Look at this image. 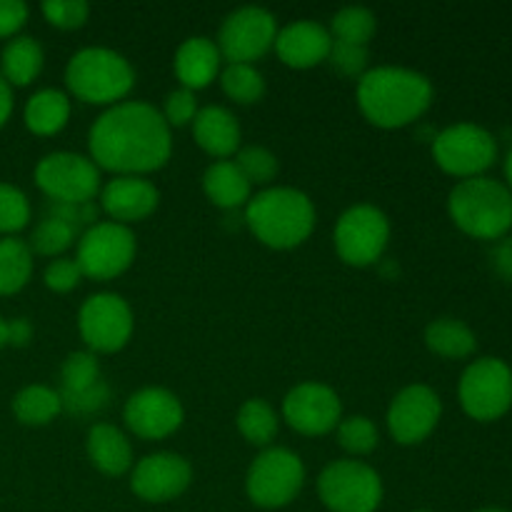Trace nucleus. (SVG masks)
<instances>
[{
    "label": "nucleus",
    "instance_id": "obj_1",
    "mask_svg": "<svg viewBox=\"0 0 512 512\" xmlns=\"http://www.w3.org/2000/svg\"><path fill=\"white\" fill-rule=\"evenodd\" d=\"M88 150V158L100 170L143 178L168 165L173 135L155 105L123 100L90 125Z\"/></svg>",
    "mask_w": 512,
    "mask_h": 512
},
{
    "label": "nucleus",
    "instance_id": "obj_2",
    "mask_svg": "<svg viewBox=\"0 0 512 512\" xmlns=\"http://www.w3.org/2000/svg\"><path fill=\"white\" fill-rule=\"evenodd\" d=\"M430 103L433 85L418 70L383 65L365 70L358 80V108L375 128H405L423 118Z\"/></svg>",
    "mask_w": 512,
    "mask_h": 512
},
{
    "label": "nucleus",
    "instance_id": "obj_3",
    "mask_svg": "<svg viewBox=\"0 0 512 512\" xmlns=\"http://www.w3.org/2000/svg\"><path fill=\"white\" fill-rule=\"evenodd\" d=\"M245 225L268 248H298L315 230V205L303 190L268 188L248 200Z\"/></svg>",
    "mask_w": 512,
    "mask_h": 512
},
{
    "label": "nucleus",
    "instance_id": "obj_4",
    "mask_svg": "<svg viewBox=\"0 0 512 512\" xmlns=\"http://www.w3.org/2000/svg\"><path fill=\"white\" fill-rule=\"evenodd\" d=\"M448 213L465 235L478 240H500L512 228V193L500 180H460L448 198Z\"/></svg>",
    "mask_w": 512,
    "mask_h": 512
},
{
    "label": "nucleus",
    "instance_id": "obj_5",
    "mask_svg": "<svg viewBox=\"0 0 512 512\" xmlns=\"http://www.w3.org/2000/svg\"><path fill=\"white\" fill-rule=\"evenodd\" d=\"M65 85L70 95L88 105L123 103L135 85V70L120 53L110 48H83L68 60Z\"/></svg>",
    "mask_w": 512,
    "mask_h": 512
},
{
    "label": "nucleus",
    "instance_id": "obj_6",
    "mask_svg": "<svg viewBox=\"0 0 512 512\" xmlns=\"http://www.w3.org/2000/svg\"><path fill=\"white\" fill-rule=\"evenodd\" d=\"M305 485V465L288 448H265L253 460L245 478L248 498L263 510H278L293 503Z\"/></svg>",
    "mask_w": 512,
    "mask_h": 512
},
{
    "label": "nucleus",
    "instance_id": "obj_7",
    "mask_svg": "<svg viewBox=\"0 0 512 512\" xmlns=\"http://www.w3.org/2000/svg\"><path fill=\"white\" fill-rule=\"evenodd\" d=\"M318 495L330 512H375L383 503V480L363 460H335L320 473Z\"/></svg>",
    "mask_w": 512,
    "mask_h": 512
},
{
    "label": "nucleus",
    "instance_id": "obj_8",
    "mask_svg": "<svg viewBox=\"0 0 512 512\" xmlns=\"http://www.w3.org/2000/svg\"><path fill=\"white\" fill-rule=\"evenodd\" d=\"M458 398L478 423L500 420L512 408V370L500 358H480L460 375Z\"/></svg>",
    "mask_w": 512,
    "mask_h": 512
},
{
    "label": "nucleus",
    "instance_id": "obj_9",
    "mask_svg": "<svg viewBox=\"0 0 512 512\" xmlns=\"http://www.w3.org/2000/svg\"><path fill=\"white\" fill-rule=\"evenodd\" d=\"M433 158L455 178H480L498 160V143L483 125L455 123L433 138Z\"/></svg>",
    "mask_w": 512,
    "mask_h": 512
},
{
    "label": "nucleus",
    "instance_id": "obj_10",
    "mask_svg": "<svg viewBox=\"0 0 512 512\" xmlns=\"http://www.w3.org/2000/svg\"><path fill=\"white\" fill-rule=\"evenodd\" d=\"M35 185L50 203H93L100 195V168L88 155L58 150L35 165Z\"/></svg>",
    "mask_w": 512,
    "mask_h": 512
},
{
    "label": "nucleus",
    "instance_id": "obj_11",
    "mask_svg": "<svg viewBox=\"0 0 512 512\" xmlns=\"http://www.w3.org/2000/svg\"><path fill=\"white\" fill-rule=\"evenodd\" d=\"M138 245L128 225L103 220L93 228L83 230L78 240L75 263L83 270V278L113 280L133 265Z\"/></svg>",
    "mask_w": 512,
    "mask_h": 512
},
{
    "label": "nucleus",
    "instance_id": "obj_12",
    "mask_svg": "<svg viewBox=\"0 0 512 512\" xmlns=\"http://www.w3.org/2000/svg\"><path fill=\"white\" fill-rule=\"evenodd\" d=\"M335 253L353 268H368L383 258L390 240V223L380 208L370 203L353 205L335 223Z\"/></svg>",
    "mask_w": 512,
    "mask_h": 512
},
{
    "label": "nucleus",
    "instance_id": "obj_13",
    "mask_svg": "<svg viewBox=\"0 0 512 512\" xmlns=\"http://www.w3.org/2000/svg\"><path fill=\"white\" fill-rule=\"evenodd\" d=\"M133 310L120 295L95 293L78 313V330L90 353H118L133 335Z\"/></svg>",
    "mask_w": 512,
    "mask_h": 512
},
{
    "label": "nucleus",
    "instance_id": "obj_14",
    "mask_svg": "<svg viewBox=\"0 0 512 512\" xmlns=\"http://www.w3.org/2000/svg\"><path fill=\"white\" fill-rule=\"evenodd\" d=\"M275 38H278L275 15L258 5H245L223 20L215 45L228 63L253 65L273 48Z\"/></svg>",
    "mask_w": 512,
    "mask_h": 512
},
{
    "label": "nucleus",
    "instance_id": "obj_15",
    "mask_svg": "<svg viewBox=\"0 0 512 512\" xmlns=\"http://www.w3.org/2000/svg\"><path fill=\"white\" fill-rule=\"evenodd\" d=\"M283 418L295 433L320 438L333 433L343 420V403L338 393L323 383H300L285 395Z\"/></svg>",
    "mask_w": 512,
    "mask_h": 512
},
{
    "label": "nucleus",
    "instance_id": "obj_16",
    "mask_svg": "<svg viewBox=\"0 0 512 512\" xmlns=\"http://www.w3.org/2000/svg\"><path fill=\"white\" fill-rule=\"evenodd\" d=\"M443 415L440 395L428 385H408L388 408V430L400 445H418L430 438Z\"/></svg>",
    "mask_w": 512,
    "mask_h": 512
},
{
    "label": "nucleus",
    "instance_id": "obj_17",
    "mask_svg": "<svg viewBox=\"0 0 512 512\" xmlns=\"http://www.w3.org/2000/svg\"><path fill=\"white\" fill-rule=\"evenodd\" d=\"M123 420L140 440H163L183 425L185 410L178 395L165 388H143L125 403Z\"/></svg>",
    "mask_w": 512,
    "mask_h": 512
},
{
    "label": "nucleus",
    "instance_id": "obj_18",
    "mask_svg": "<svg viewBox=\"0 0 512 512\" xmlns=\"http://www.w3.org/2000/svg\"><path fill=\"white\" fill-rule=\"evenodd\" d=\"M193 468L183 455L153 453L130 470V490L145 503H170L190 488Z\"/></svg>",
    "mask_w": 512,
    "mask_h": 512
},
{
    "label": "nucleus",
    "instance_id": "obj_19",
    "mask_svg": "<svg viewBox=\"0 0 512 512\" xmlns=\"http://www.w3.org/2000/svg\"><path fill=\"white\" fill-rule=\"evenodd\" d=\"M160 193L150 180L138 175H115L100 188V208L113 223H140L155 213Z\"/></svg>",
    "mask_w": 512,
    "mask_h": 512
},
{
    "label": "nucleus",
    "instance_id": "obj_20",
    "mask_svg": "<svg viewBox=\"0 0 512 512\" xmlns=\"http://www.w3.org/2000/svg\"><path fill=\"white\" fill-rule=\"evenodd\" d=\"M273 48L288 68L308 70L328 60L330 48H333V35L315 20H295V23L278 30Z\"/></svg>",
    "mask_w": 512,
    "mask_h": 512
},
{
    "label": "nucleus",
    "instance_id": "obj_21",
    "mask_svg": "<svg viewBox=\"0 0 512 512\" xmlns=\"http://www.w3.org/2000/svg\"><path fill=\"white\" fill-rule=\"evenodd\" d=\"M220 65H223V55H220L215 40L205 38V35H193L175 50V75H178L180 85L193 93L208 88L218 78Z\"/></svg>",
    "mask_w": 512,
    "mask_h": 512
},
{
    "label": "nucleus",
    "instance_id": "obj_22",
    "mask_svg": "<svg viewBox=\"0 0 512 512\" xmlns=\"http://www.w3.org/2000/svg\"><path fill=\"white\" fill-rule=\"evenodd\" d=\"M193 138L213 158L225 160L240 150V123L223 105H205L193 120Z\"/></svg>",
    "mask_w": 512,
    "mask_h": 512
},
{
    "label": "nucleus",
    "instance_id": "obj_23",
    "mask_svg": "<svg viewBox=\"0 0 512 512\" xmlns=\"http://www.w3.org/2000/svg\"><path fill=\"white\" fill-rule=\"evenodd\" d=\"M88 458L95 470L108 478H120L133 470V445L115 425L95 423L88 430Z\"/></svg>",
    "mask_w": 512,
    "mask_h": 512
},
{
    "label": "nucleus",
    "instance_id": "obj_24",
    "mask_svg": "<svg viewBox=\"0 0 512 512\" xmlns=\"http://www.w3.org/2000/svg\"><path fill=\"white\" fill-rule=\"evenodd\" d=\"M203 190L213 205L223 210H238L253 198V185L245 180L235 160H215L203 175Z\"/></svg>",
    "mask_w": 512,
    "mask_h": 512
},
{
    "label": "nucleus",
    "instance_id": "obj_25",
    "mask_svg": "<svg viewBox=\"0 0 512 512\" xmlns=\"http://www.w3.org/2000/svg\"><path fill=\"white\" fill-rule=\"evenodd\" d=\"M25 125L35 135H58L70 120V95L63 90L43 88L25 103Z\"/></svg>",
    "mask_w": 512,
    "mask_h": 512
},
{
    "label": "nucleus",
    "instance_id": "obj_26",
    "mask_svg": "<svg viewBox=\"0 0 512 512\" xmlns=\"http://www.w3.org/2000/svg\"><path fill=\"white\" fill-rule=\"evenodd\" d=\"M43 63L45 55L38 40L28 35H15L0 55V78L8 85L23 88L43 73Z\"/></svg>",
    "mask_w": 512,
    "mask_h": 512
},
{
    "label": "nucleus",
    "instance_id": "obj_27",
    "mask_svg": "<svg viewBox=\"0 0 512 512\" xmlns=\"http://www.w3.org/2000/svg\"><path fill=\"white\" fill-rule=\"evenodd\" d=\"M425 345L440 358L460 360L470 358L478 350V338L463 320L440 318L425 328Z\"/></svg>",
    "mask_w": 512,
    "mask_h": 512
},
{
    "label": "nucleus",
    "instance_id": "obj_28",
    "mask_svg": "<svg viewBox=\"0 0 512 512\" xmlns=\"http://www.w3.org/2000/svg\"><path fill=\"white\" fill-rule=\"evenodd\" d=\"M33 275V250L20 238L0 240V295H15Z\"/></svg>",
    "mask_w": 512,
    "mask_h": 512
},
{
    "label": "nucleus",
    "instance_id": "obj_29",
    "mask_svg": "<svg viewBox=\"0 0 512 512\" xmlns=\"http://www.w3.org/2000/svg\"><path fill=\"white\" fill-rule=\"evenodd\" d=\"M13 413L23 425H48L63 413L60 393L48 385H28L13 398Z\"/></svg>",
    "mask_w": 512,
    "mask_h": 512
},
{
    "label": "nucleus",
    "instance_id": "obj_30",
    "mask_svg": "<svg viewBox=\"0 0 512 512\" xmlns=\"http://www.w3.org/2000/svg\"><path fill=\"white\" fill-rule=\"evenodd\" d=\"M235 423H238L240 435H243L250 445H260V448H268L280 428L278 413H275L273 405L263 398L245 400Z\"/></svg>",
    "mask_w": 512,
    "mask_h": 512
},
{
    "label": "nucleus",
    "instance_id": "obj_31",
    "mask_svg": "<svg viewBox=\"0 0 512 512\" xmlns=\"http://www.w3.org/2000/svg\"><path fill=\"white\" fill-rule=\"evenodd\" d=\"M220 85H223V93L230 100L240 105H253L258 100H263L265 95V80L260 75V70L255 65L248 63H228L220 70Z\"/></svg>",
    "mask_w": 512,
    "mask_h": 512
},
{
    "label": "nucleus",
    "instance_id": "obj_32",
    "mask_svg": "<svg viewBox=\"0 0 512 512\" xmlns=\"http://www.w3.org/2000/svg\"><path fill=\"white\" fill-rule=\"evenodd\" d=\"M80 230L75 225L65 223V220L53 218V215H45L38 225H35L33 235H30L28 248L35 255H45V258H55V255H63L65 250L73 248L75 240H80Z\"/></svg>",
    "mask_w": 512,
    "mask_h": 512
},
{
    "label": "nucleus",
    "instance_id": "obj_33",
    "mask_svg": "<svg viewBox=\"0 0 512 512\" xmlns=\"http://www.w3.org/2000/svg\"><path fill=\"white\" fill-rule=\"evenodd\" d=\"M378 28V20L370 13L368 8H360V5H348V8L338 10L333 15V23H330V35L338 43H350V45H365L368 48L370 38L375 35Z\"/></svg>",
    "mask_w": 512,
    "mask_h": 512
},
{
    "label": "nucleus",
    "instance_id": "obj_34",
    "mask_svg": "<svg viewBox=\"0 0 512 512\" xmlns=\"http://www.w3.org/2000/svg\"><path fill=\"white\" fill-rule=\"evenodd\" d=\"M338 435V443L345 453H350L353 458L358 455H368L378 448V428L370 418L365 415H350V418L340 420V425L335 428Z\"/></svg>",
    "mask_w": 512,
    "mask_h": 512
},
{
    "label": "nucleus",
    "instance_id": "obj_35",
    "mask_svg": "<svg viewBox=\"0 0 512 512\" xmlns=\"http://www.w3.org/2000/svg\"><path fill=\"white\" fill-rule=\"evenodd\" d=\"M60 380H63L65 393H78V390L93 388L100 383V363L98 355L90 350H78L65 358L63 370H60Z\"/></svg>",
    "mask_w": 512,
    "mask_h": 512
},
{
    "label": "nucleus",
    "instance_id": "obj_36",
    "mask_svg": "<svg viewBox=\"0 0 512 512\" xmlns=\"http://www.w3.org/2000/svg\"><path fill=\"white\" fill-rule=\"evenodd\" d=\"M235 165L250 185H268L278 175V158L263 145H248V148L238 150Z\"/></svg>",
    "mask_w": 512,
    "mask_h": 512
},
{
    "label": "nucleus",
    "instance_id": "obj_37",
    "mask_svg": "<svg viewBox=\"0 0 512 512\" xmlns=\"http://www.w3.org/2000/svg\"><path fill=\"white\" fill-rule=\"evenodd\" d=\"M30 223V203L20 188L0 183V233L13 238Z\"/></svg>",
    "mask_w": 512,
    "mask_h": 512
},
{
    "label": "nucleus",
    "instance_id": "obj_38",
    "mask_svg": "<svg viewBox=\"0 0 512 512\" xmlns=\"http://www.w3.org/2000/svg\"><path fill=\"white\" fill-rule=\"evenodd\" d=\"M60 403H63L65 413L78 415V418H88V415H98L100 410L108 408L110 388L100 380L93 388L78 390V393H65V390H60Z\"/></svg>",
    "mask_w": 512,
    "mask_h": 512
},
{
    "label": "nucleus",
    "instance_id": "obj_39",
    "mask_svg": "<svg viewBox=\"0 0 512 512\" xmlns=\"http://www.w3.org/2000/svg\"><path fill=\"white\" fill-rule=\"evenodd\" d=\"M325 63H330V68L335 70L343 78H363L365 68H368V48L365 45H350V43H338L333 40V48Z\"/></svg>",
    "mask_w": 512,
    "mask_h": 512
},
{
    "label": "nucleus",
    "instance_id": "obj_40",
    "mask_svg": "<svg viewBox=\"0 0 512 512\" xmlns=\"http://www.w3.org/2000/svg\"><path fill=\"white\" fill-rule=\"evenodd\" d=\"M45 20L60 30L83 28L90 15V5L85 0H48L40 5Z\"/></svg>",
    "mask_w": 512,
    "mask_h": 512
},
{
    "label": "nucleus",
    "instance_id": "obj_41",
    "mask_svg": "<svg viewBox=\"0 0 512 512\" xmlns=\"http://www.w3.org/2000/svg\"><path fill=\"white\" fill-rule=\"evenodd\" d=\"M198 98H195L193 90L178 88L173 93H168L163 108V118L170 128H183V125H190L198 115Z\"/></svg>",
    "mask_w": 512,
    "mask_h": 512
},
{
    "label": "nucleus",
    "instance_id": "obj_42",
    "mask_svg": "<svg viewBox=\"0 0 512 512\" xmlns=\"http://www.w3.org/2000/svg\"><path fill=\"white\" fill-rule=\"evenodd\" d=\"M43 280L53 293H70V290L78 288L80 280H83V270L75 263V258H55L53 263L45 268Z\"/></svg>",
    "mask_w": 512,
    "mask_h": 512
},
{
    "label": "nucleus",
    "instance_id": "obj_43",
    "mask_svg": "<svg viewBox=\"0 0 512 512\" xmlns=\"http://www.w3.org/2000/svg\"><path fill=\"white\" fill-rule=\"evenodd\" d=\"M28 20V5L23 0H0V38H15Z\"/></svg>",
    "mask_w": 512,
    "mask_h": 512
},
{
    "label": "nucleus",
    "instance_id": "obj_44",
    "mask_svg": "<svg viewBox=\"0 0 512 512\" xmlns=\"http://www.w3.org/2000/svg\"><path fill=\"white\" fill-rule=\"evenodd\" d=\"M490 260H493L495 273L503 280L512 283V235H505L495 243L493 253H490Z\"/></svg>",
    "mask_w": 512,
    "mask_h": 512
},
{
    "label": "nucleus",
    "instance_id": "obj_45",
    "mask_svg": "<svg viewBox=\"0 0 512 512\" xmlns=\"http://www.w3.org/2000/svg\"><path fill=\"white\" fill-rule=\"evenodd\" d=\"M33 338V325H30L28 318H15L8 323V345H15V348H25Z\"/></svg>",
    "mask_w": 512,
    "mask_h": 512
},
{
    "label": "nucleus",
    "instance_id": "obj_46",
    "mask_svg": "<svg viewBox=\"0 0 512 512\" xmlns=\"http://www.w3.org/2000/svg\"><path fill=\"white\" fill-rule=\"evenodd\" d=\"M10 113H13V90H10V85L0 78V128L8 123Z\"/></svg>",
    "mask_w": 512,
    "mask_h": 512
},
{
    "label": "nucleus",
    "instance_id": "obj_47",
    "mask_svg": "<svg viewBox=\"0 0 512 512\" xmlns=\"http://www.w3.org/2000/svg\"><path fill=\"white\" fill-rule=\"evenodd\" d=\"M505 180H508V188L512 193V148H510L508 158H505Z\"/></svg>",
    "mask_w": 512,
    "mask_h": 512
},
{
    "label": "nucleus",
    "instance_id": "obj_48",
    "mask_svg": "<svg viewBox=\"0 0 512 512\" xmlns=\"http://www.w3.org/2000/svg\"><path fill=\"white\" fill-rule=\"evenodd\" d=\"M3 345H8V323L0 318V348H3Z\"/></svg>",
    "mask_w": 512,
    "mask_h": 512
},
{
    "label": "nucleus",
    "instance_id": "obj_49",
    "mask_svg": "<svg viewBox=\"0 0 512 512\" xmlns=\"http://www.w3.org/2000/svg\"><path fill=\"white\" fill-rule=\"evenodd\" d=\"M475 512H508V510H500V508H485V510H475Z\"/></svg>",
    "mask_w": 512,
    "mask_h": 512
},
{
    "label": "nucleus",
    "instance_id": "obj_50",
    "mask_svg": "<svg viewBox=\"0 0 512 512\" xmlns=\"http://www.w3.org/2000/svg\"><path fill=\"white\" fill-rule=\"evenodd\" d=\"M418 512H428V510H418Z\"/></svg>",
    "mask_w": 512,
    "mask_h": 512
}]
</instances>
